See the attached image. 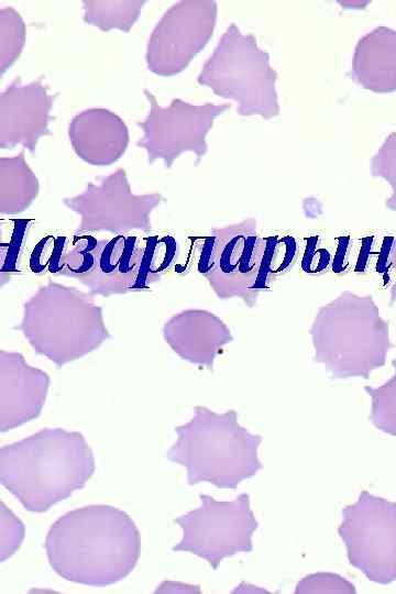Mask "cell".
I'll return each mask as SVG.
<instances>
[{
    "mask_svg": "<svg viewBox=\"0 0 396 594\" xmlns=\"http://www.w3.org/2000/svg\"><path fill=\"white\" fill-rule=\"evenodd\" d=\"M44 547L50 565L61 578L101 587L132 572L141 540L127 513L98 504L61 516L50 527Z\"/></svg>",
    "mask_w": 396,
    "mask_h": 594,
    "instance_id": "cell-1",
    "label": "cell"
},
{
    "mask_svg": "<svg viewBox=\"0 0 396 594\" xmlns=\"http://www.w3.org/2000/svg\"><path fill=\"white\" fill-rule=\"evenodd\" d=\"M96 469L84 436L44 428L0 449V482L22 506L44 513L85 486Z\"/></svg>",
    "mask_w": 396,
    "mask_h": 594,
    "instance_id": "cell-2",
    "label": "cell"
},
{
    "mask_svg": "<svg viewBox=\"0 0 396 594\" xmlns=\"http://www.w3.org/2000/svg\"><path fill=\"white\" fill-rule=\"evenodd\" d=\"M175 432L177 439L165 457L186 468L189 485L235 490L263 468L257 455L262 437L242 427L234 410L217 414L197 406L193 418Z\"/></svg>",
    "mask_w": 396,
    "mask_h": 594,
    "instance_id": "cell-3",
    "label": "cell"
},
{
    "mask_svg": "<svg viewBox=\"0 0 396 594\" xmlns=\"http://www.w3.org/2000/svg\"><path fill=\"white\" fill-rule=\"evenodd\" d=\"M310 334L315 361L333 378H369L385 364L391 348L388 324L371 296L350 292L318 310Z\"/></svg>",
    "mask_w": 396,
    "mask_h": 594,
    "instance_id": "cell-4",
    "label": "cell"
},
{
    "mask_svg": "<svg viewBox=\"0 0 396 594\" xmlns=\"http://www.w3.org/2000/svg\"><path fill=\"white\" fill-rule=\"evenodd\" d=\"M34 351L58 367L110 338L102 310L91 294L50 280L25 302L21 324Z\"/></svg>",
    "mask_w": 396,
    "mask_h": 594,
    "instance_id": "cell-5",
    "label": "cell"
},
{
    "mask_svg": "<svg viewBox=\"0 0 396 594\" xmlns=\"http://www.w3.org/2000/svg\"><path fill=\"white\" fill-rule=\"evenodd\" d=\"M277 74L270 55L252 34L230 24L197 77L217 96L238 102L240 116L271 119L279 114Z\"/></svg>",
    "mask_w": 396,
    "mask_h": 594,
    "instance_id": "cell-6",
    "label": "cell"
},
{
    "mask_svg": "<svg viewBox=\"0 0 396 594\" xmlns=\"http://www.w3.org/2000/svg\"><path fill=\"white\" fill-rule=\"evenodd\" d=\"M200 506L175 518L183 538L173 551L190 552L217 570L224 558L253 550L252 537L258 522L246 493L233 501H217L200 494Z\"/></svg>",
    "mask_w": 396,
    "mask_h": 594,
    "instance_id": "cell-7",
    "label": "cell"
},
{
    "mask_svg": "<svg viewBox=\"0 0 396 594\" xmlns=\"http://www.w3.org/2000/svg\"><path fill=\"white\" fill-rule=\"evenodd\" d=\"M338 534L349 563L370 581L396 580V502L362 491L354 504L342 509Z\"/></svg>",
    "mask_w": 396,
    "mask_h": 594,
    "instance_id": "cell-8",
    "label": "cell"
},
{
    "mask_svg": "<svg viewBox=\"0 0 396 594\" xmlns=\"http://www.w3.org/2000/svg\"><path fill=\"white\" fill-rule=\"evenodd\" d=\"M144 95L150 112L138 122L143 135L136 145L146 151L148 163L162 160L166 168L184 152H194L200 160L208 150L206 136L215 119L231 108V103L191 105L182 99L163 108L152 92L145 89Z\"/></svg>",
    "mask_w": 396,
    "mask_h": 594,
    "instance_id": "cell-9",
    "label": "cell"
},
{
    "mask_svg": "<svg viewBox=\"0 0 396 594\" xmlns=\"http://www.w3.org/2000/svg\"><path fill=\"white\" fill-rule=\"evenodd\" d=\"M162 199L157 193L134 195L125 170L119 168L100 178L99 184L88 183L81 194L64 199V204L80 217L76 234L99 231L123 234L148 231L151 213Z\"/></svg>",
    "mask_w": 396,
    "mask_h": 594,
    "instance_id": "cell-10",
    "label": "cell"
},
{
    "mask_svg": "<svg viewBox=\"0 0 396 594\" xmlns=\"http://www.w3.org/2000/svg\"><path fill=\"white\" fill-rule=\"evenodd\" d=\"M216 1L174 3L154 28L146 50L148 69L160 76L182 73L213 34Z\"/></svg>",
    "mask_w": 396,
    "mask_h": 594,
    "instance_id": "cell-11",
    "label": "cell"
},
{
    "mask_svg": "<svg viewBox=\"0 0 396 594\" xmlns=\"http://www.w3.org/2000/svg\"><path fill=\"white\" fill-rule=\"evenodd\" d=\"M213 234L211 268L205 277L219 298L239 297L253 305L264 238L256 233L253 220L215 229Z\"/></svg>",
    "mask_w": 396,
    "mask_h": 594,
    "instance_id": "cell-12",
    "label": "cell"
},
{
    "mask_svg": "<svg viewBox=\"0 0 396 594\" xmlns=\"http://www.w3.org/2000/svg\"><path fill=\"white\" fill-rule=\"evenodd\" d=\"M53 101L43 77L26 85L16 77L0 95V146L20 144L33 153L41 138L52 135Z\"/></svg>",
    "mask_w": 396,
    "mask_h": 594,
    "instance_id": "cell-13",
    "label": "cell"
},
{
    "mask_svg": "<svg viewBox=\"0 0 396 594\" xmlns=\"http://www.w3.org/2000/svg\"><path fill=\"white\" fill-rule=\"evenodd\" d=\"M48 375L30 366L22 354L0 351V431L12 430L40 416Z\"/></svg>",
    "mask_w": 396,
    "mask_h": 594,
    "instance_id": "cell-14",
    "label": "cell"
},
{
    "mask_svg": "<svg viewBox=\"0 0 396 594\" xmlns=\"http://www.w3.org/2000/svg\"><path fill=\"white\" fill-rule=\"evenodd\" d=\"M164 338L183 360L212 370L217 354L232 341L228 327L206 310H186L164 326Z\"/></svg>",
    "mask_w": 396,
    "mask_h": 594,
    "instance_id": "cell-15",
    "label": "cell"
},
{
    "mask_svg": "<svg viewBox=\"0 0 396 594\" xmlns=\"http://www.w3.org/2000/svg\"><path fill=\"white\" fill-rule=\"evenodd\" d=\"M68 135L76 154L97 166L117 162L129 144V131L123 120L102 108L78 113L69 124Z\"/></svg>",
    "mask_w": 396,
    "mask_h": 594,
    "instance_id": "cell-16",
    "label": "cell"
},
{
    "mask_svg": "<svg viewBox=\"0 0 396 594\" xmlns=\"http://www.w3.org/2000/svg\"><path fill=\"white\" fill-rule=\"evenodd\" d=\"M142 239L128 233L103 240L94 272L80 282L91 295L109 297L132 292L139 274Z\"/></svg>",
    "mask_w": 396,
    "mask_h": 594,
    "instance_id": "cell-17",
    "label": "cell"
},
{
    "mask_svg": "<svg viewBox=\"0 0 396 594\" xmlns=\"http://www.w3.org/2000/svg\"><path fill=\"white\" fill-rule=\"evenodd\" d=\"M352 73L363 88L385 94L396 90V31L380 26L355 46Z\"/></svg>",
    "mask_w": 396,
    "mask_h": 594,
    "instance_id": "cell-18",
    "label": "cell"
},
{
    "mask_svg": "<svg viewBox=\"0 0 396 594\" xmlns=\"http://www.w3.org/2000/svg\"><path fill=\"white\" fill-rule=\"evenodd\" d=\"M24 151L0 158V212L24 211L38 194V180L25 162Z\"/></svg>",
    "mask_w": 396,
    "mask_h": 594,
    "instance_id": "cell-19",
    "label": "cell"
},
{
    "mask_svg": "<svg viewBox=\"0 0 396 594\" xmlns=\"http://www.w3.org/2000/svg\"><path fill=\"white\" fill-rule=\"evenodd\" d=\"M177 242L172 235H148L142 240L138 278L132 292L147 290L174 265Z\"/></svg>",
    "mask_w": 396,
    "mask_h": 594,
    "instance_id": "cell-20",
    "label": "cell"
},
{
    "mask_svg": "<svg viewBox=\"0 0 396 594\" xmlns=\"http://www.w3.org/2000/svg\"><path fill=\"white\" fill-rule=\"evenodd\" d=\"M351 270L360 274H375L384 286L388 285L396 277V238L384 235L376 244L375 235L363 237Z\"/></svg>",
    "mask_w": 396,
    "mask_h": 594,
    "instance_id": "cell-21",
    "label": "cell"
},
{
    "mask_svg": "<svg viewBox=\"0 0 396 594\" xmlns=\"http://www.w3.org/2000/svg\"><path fill=\"white\" fill-rule=\"evenodd\" d=\"M265 246L258 277L254 286L256 297L271 288L275 278L288 272L298 256V243L292 235H270L264 238Z\"/></svg>",
    "mask_w": 396,
    "mask_h": 594,
    "instance_id": "cell-22",
    "label": "cell"
},
{
    "mask_svg": "<svg viewBox=\"0 0 396 594\" xmlns=\"http://www.w3.org/2000/svg\"><path fill=\"white\" fill-rule=\"evenodd\" d=\"M145 1H82L84 21L107 32L118 29L129 32Z\"/></svg>",
    "mask_w": 396,
    "mask_h": 594,
    "instance_id": "cell-23",
    "label": "cell"
},
{
    "mask_svg": "<svg viewBox=\"0 0 396 594\" xmlns=\"http://www.w3.org/2000/svg\"><path fill=\"white\" fill-rule=\"evenodd\" d=\"M69 239L64 234H46L33 248L28 260L30 272L36 275L62 274L69 249Z\"/></svg>",
    "mask_w": 396,
    "mask_h": 594,
    "instance_id": "cell-24",
    "label": "cell"
},
{
    "mask_svg": "<svg viewBox=\"0 0 396 594\" xmlns=\"http://www.w3.org/2000/svg\"><path fill=\"white\" fill-rule=\"evenodd\" d=\"M25 42L24 22L12 7L0 10V70L1 74L19 57Z\"/></svg>",
    "mask_w": 396,
    "mask_h": 594,
    "instance_id": "cell-25",
    "label": "cell"
},
{
    "mask_svg": "<svg viewBox=\"0 0 396 594\" xmlns=\"http://www.w3.org/2000/svg\"><path fill=\"white\" fill-rule=\"evenodd\" d=\"M103 240H97L91 234H76L68 249L63 275L77 280L90 275L98 260Z\"/></svg>",
    "mask_w": 396,
    "mask_h": 594,
    "instance_id": "cell-26",
    "label": "cell"
},
{
    "mask_svg": "<svg viewBox=\"0 0 396 594\" xmlns=\"http://www.w3.org/2000/svg\"><path fill=\"white\" fill-rule=\"evenodd\" d=\"M372 398L370 419L373 425L392 436H396V371L394 376L378 387L365 386Z\"/></svg>",
    "mask_w": 396,
    "mask_h": 594,
    "instance_id": "cell-27",
    "label": "cell"
},
{
    "mask_svg": "<svg viewBox=\"0 0 396 594\" xmlns=\"http://www.w3.org/2000/svg\"><path fill=\"white\" fill-rule=\"evenodd\" d=\"M12 230L8 242L0 243V273H18L21 271L22 254L26 241L28 230L33 219H12Z\"/></svg>",
    "mask_w": 396,
    "mask_h": 594,
    "instance_id": "cell-28",
    "label": "cell"
},
{
    "mask_svg": "<svg viewBox=\"0 0 396 594\" xmlns=\"http://www.w3.org/2000/svg\"><path fill=\"white\" fill-rule=\"evenodd\" d=\"M374 177H381L392 187L387 207L396 210V133H391L371 161Z\"/></svg>",
    "mask_w": 396,
    "mask_h": 594,
    "instance_id": "cell-29",
    "label": "cell"
},
{
    "mask_svg": "<svg viewBox=\"0 0 396 594\" xmlns=\"http://www.w3.org/2000/svg\"><path fill=\"white\" fill-rule=\"evenodd\" d=\"M296 593H355V588L337 574L316 573L298 582Z\"/></svg>",
    "mask_w": 396,
    "mask_h": 594,
    "instance_id": "cell-30",
    "label": "cell"
},
{
    "mask_svg": "<svg viewBox=\"0 0 396 594\" xmlns=\"http://www.w3.org/2000/svg\"><path fill=\"white\" fill-rule=\"evenodd\" d=\"M305 249L301 256V268L311 275H319L331 268L332 254L326 248L319 245V235H310L305 239Z\"/></svg>",
    "mask_w": 396,
    "mask_h": 594,
    "instance_id": "cell-31",
    "label": "cell"
},
{
    "mask_svg": "<svg viewBox=\"0 0 396 594\" xmlns=\"http://www.w3.org/2000/svg\"><path fill=\"white\" fill-rule=\"evenodd\" d=\"M337 248L332 256L331 271L341 274L352 268L351 260V237L340 235L336 239Z\"/></svg>",
    "mask_w": 396,
    "mask_h": 594,
    "instance_id": "cell-32",
    "label": "cell"
},
{
    "mask_svg": "<svg viewBox=\"0 0 396 594\" xmlns=\"http://www.w3.org/2000/svg\"><path fill=\"white\" fill-rule=\"evenodd\" d=\"M392 300H396V280L394 282V285L392 287Z\"/></svg>",
    "mask_w": 396,
    "mask_h": 594,
    "instance_id": "cell-33",
    "label": "cell"
}]
</instances>
